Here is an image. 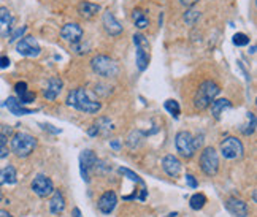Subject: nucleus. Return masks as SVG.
<instances>
[{"instance_id": "f257e3e1", "label": "nucleus", "mask_w": 257, "mask_h": 217, "mask_svg": "<svg viewBox=\"0 0 257 217\" xmlns=\"http://www.w3.org/2000/svg\"><path fill=\"white\" fill-rule=\"evenodd\" d=\"M67 105L71 108H75L81 113H88V114H94L98 113L100 108H102V103L97 99L91 95L84 87H76L73 89L67 97Z\"/></svg>"}, {"instance_id": "f03ea898", "label": "nucleus", "mask_w": 257, "mask_h": 217, "mask_svg": "<svg viewBox=\"0 0 257 217\" xmlns=\"http://www.w3.org/2000/svg\"><path fill=\"white\" fill-rule=\"evenodd\" d=\"M202 141H203V135L194 138L189 134V132H186V130L178 132L176 136H175L176 151L184 159H191L192 156H194L195 151L200 148V146H202Z\"/></svg>"}, {"instance_id": "7ed1b4c3", "label": "nucleus", "mask_w": 257, "mask_h": 217, "mask_svg": "<svg viewBox=\"0 0 257 217\" xmlns=\"http://www.w3.org/2000/svg\"><path fill=\"white\" fill-rule=\"evenodd\" d=\"M221 92V87L214 81H203L198 86L195 97H194V107L200 111L206 109L211 105V102L216 99V95Z\"/></svg>"}, {"instance_id": "20e7f679", "label": "nucleus", "mask_w": 257, "mask_h": 217, "mask_svg": "<svg viewBox=\"0 0 257 217\" xmlns=\"http://www.w3.org/2000/svg\"><path fill=\"white\" fill-rule=\"evenodd\" d=\"M91 67L94 70V73H97L98 76H103V78H116L119 75V67L116 64V60L103 54L96 55L91 60Z\"/></svg>"}, {"instance_id": "39448f33", "label": "nucleus", "mask_w": 257, "mask_h": 217, "mask_svg": "<svg viewBox=\"0 0 257 217\" xmlns=\"http://www.w3.org/2000/svg\"><path fill=\"white\" fill-rule=\"evenodd\" d=\"M35 148H37V139L24 132L14 134L11 138V152L16 154L18 157H29Z\"/></svg>"}, {"instance_id": "423d86ee", "label": "nucleus", "mask_w": 257, "mask_h": 217, "mask_svg": "<svg viewBox=\"0 0 257 217\" xmlns=\"http://www.w3.org/2000/svg\"><path fill=\"white\" fill-rule=\"evenodd\" d=\"M133 45H135V50H137V67L140 72H145L149 65V41L143 33H135L133 35Z\"/></svg>"}, {"instance_id": "0eeeda50", "label": "nucleus", "mask_w": 257, "mask_h": 217, "mask_svg": "<svg viewBox=\"0 0 257 217\" xmlns=\"http://www.w3.org/2000/svg\"><path fill=\"white\" fill-rule=\"evenodd\" d=\"M200 168L202 171L206 174V176H214L219 170V157H218V152L214 148L208 146L205 148L203 152L200 154Z\"/></svg>"}, {"instance_id": "6e6552de", "label": "nucleus", "mask_w": 257, "mask_h": 217, "mask_svg": "<svg viewBox=\"0 0 257 217\" xmlns=\"http://www.w3.org/2000/svg\"><path fill=\"white\" fill-rule=\"evenodd\" d=\"M243 152H245V148H243V143L238 138L227 136L225 139L221 141V154H223L224 159H228V160L240 159L243 157Z\"/></svg>"}, {"instance_id": "1a4fd4ad", "label": "nucleus", "mask_w": 257, "mask_h": 217, "mask_svg": "<svg viewBox=\"0 0 257 217\" xmlns=\"http://www.w3.org/2000/svg\"><path fill=\"white\" fill-rule=\"evenodd\" d=\"M16 50L21 55H24V57H37V55H40V53H41V48L38 45L37 38L31 37V35L19 38Z\"/></svg>"}, {"instance_id": "9d476101", "label": "nucleus", "mask_w": 257, "mask_h": 217, "mask_svg": "<svg viewBox=\"0 0 257 217\" xmlns=\"http://www.w3.org/2000/svg\"><path fill=\"white\" fill-rule=\"evenodd\" d=\"M83 35H84L83 27L80 24H76V23H68L61 29L62 40L67 41V43H70V45L80 43V41L83 40Z\"/></svg>"}, {"instance_id": "9b49d317", "label": "nucleus", "mask_w": 257, "mask_h": 217, "mask_svg": "<svg viewBox=\"0 0 257 217\" xmlns=\"http://www.w3.org/2000/svg\"><path fill=\"white\" fill-rule=\"evenodd\" d=\"M97 156L91 149H86L81 152L80 156V170H81V176L86 183H89V174L91 170H94L96 165H97Z\"/></svg>"}, {"instance_id": "f8f14e48", "label": "nucleus", "mask_w": 257, "mask_h": 217, "mask_svg": "<svg viewBox=\"0 0 257 217\" xmlns=\"http://www.w3.org/2000/svg\"><path fill=\"white\" fill-rule=\"evenodd\" d=\"M32 190L33 193H37L38 197L45 198L48 195H51L54 192V186H53V181L49 179L45 174H38L37 178L32 181Z\"/></svg>"}, {"instance_id": "ddd939ff", "label": "nucleus", "mask_w": 257, "mask_h": 217, "mask_svg": "<svg viewBox=\"0 0 257 217\" xmlns=\"http://www.w3.org/2000/svg\"><path fill=\"white\" fill-rule=\"evenodd\" d=\"M102 23H103V27L108 35L111 37H118V35L123 33V26H121L119 21L114 18V15L111 11H105L103 16H102Z\"/></svg>"}, {"instance_id": "4468645a", "label": "nucleus", "mask_w": 257, "mask_h": 217, "mask_svg": "<svg viewBox=\"0 0 257 217\" xmlns=\"http://www.w3.org/2000/svg\"><path fill=\"white\" fill-rule=\"evenodd\" d=\"M62 86H64V82H62V80L59 78V76H53V78L48 80L46 87L43 89V97L48 99V100H51V102L56 100L57 95L61 94Z\"/></svg>"}, {"instance_id": "2eb2a0df", "label": "nucleus", "mask_w": 257, "mask_h": 217, "mask_svg": "<svg viewBox=\"0 0 257 217\" xmlns=\"http://www.w3.org/2000/svg\"><path fill=\"white\" fill-rule=\"evenodd\" d=\"M13 32V15L6 6H0V37L5 38Z\"/></svg>"}, {"instance_id": "dca6fc26", "label": "nucleus", "mask_w": 257, "mask_h": 217, "mask_svg": "<svg viewBox=\"0 0 257 217\" xmlns=\"http://www.w3.org/2000/svg\"><path fill=\"white\" fill-rule=\"evenodd\" d=\"M118 205V197H116V193H114L113 190H108V192H105L102 197L98 198V203H97V206L98 209L102 211L103 214H110L113 213V209L116 208Z\"/></svg>"}, {"instance_id": "f3484780", "label": "nucleus", "mask_w": 257, "mask_h": 217, "mask_svg": "<svg viewBox=\"0 0 257 217\" xmlns=\"http://www.w3.org/2000/svg\"><path fill=\"white\" fill-rule=\"evenodd\" d=\"M162 168L170 178H178V174L181 173V162L175 156L168 154V156H165L162 160Z\"/></svg>"}, {"instance_id": "a211bd4d", "label": "nucleus", "mask_w": 257, "mask_h": 217, "mask_svg": "<svg viewBox=\"0 0 257 217\" xmlns=\"http://www.w3.org/2000/svg\"><path fill=\"white\" fill-rule=\"evenodd\" d=\"M225 206L233 217H246L248 216V205L238 198H228Z\"/></svg>"}, {"instance_id": "6ab92c4d", "label": "nucleus", "mask_w": 257, "mask_h": 217, "mask_svg": "<svg viewBox=\"0 0 257 217\" xmlns=\"http://www.w3.org/2000/svg\"><path fill=\"white\" fill-rule=\"evenodd\" d=\"M5 107L10 109V113L14 114V116H26V114H32L33 111L29 109V108H24L23 103H21L18 99H14V97H8L5 102Z\"/></svg>"}, {"instance_id": "aec40b11", "label": "nucleus", "mask_w": 257, "mask_h": 217, "mask_svg": "<svg viewBox=\"0 0 257 217\" xmlns=\"http://www.w3.org/2000/svg\"><path fill=\"white\" fill-rule=\"evenodd\" d=\"M100 11V5L92 3V2H81L78 5V13L84 19H92L97 16V13Z\"/></svg>"}, {"instance_id": "412c9836", "label": "nucleus", "mask_w": 257, "mask_h": 217, "mask_svg": "<svg viewBox=\"0 0 257 217\" xmlns=\"http://www.w3.org/2000/svg\"><path fill=\"white\" fill-rule=\"evenodd\" d=\"M65 209V198L61 190H54L53 192V198L49 201V211L53 214H61Z\"/></svg>"}, {"instance_id": "4be33fe9", "label": "nucleus", "mask_w": 257, "mask_h": 217, "mask_svg": "<svg viewBox=\"0 0 257 217\" xmlns=\"http://www.w3.org/2000/svg\"><path fill=\"white\" fill-rule=\"evenodd\" d=\"M18 181L16 168L13 165H8L0 170V184H14Z\"/></svg>"}, {"instance_id": "5701e85b", "label": "nucleus", "mask_w": 257, "mask_h": 217, "mask_svg": "<svg viewBox=\"0 0 257 217\" xmlns=\"http://www.w3.org/2000/svg\"><path fill=\"white\" fill-rule=\"evenodd\" d=\"M230 100L227 99H219V100H213L211 102V114L214 119H221V114L224 113L227 108H230Z\"/></svg>"}, {"instance_id": "b1692460", "label": "nucleus", "mask_w": 257, "mask_h": 217, "mask_svg": "<svg viewBox=\"0 0 257 217\" xmlns=\"http://www.w3.org/2000/svg\"><path fill=\"white\" fill-rule=\"evenodd\" d=\"M132 19H133V23H135V26L138 27V29H146V27L149 26V19L146 16V13L143 11L141 8H135L132 11Z\"/></svg>"}, {"instance_id": "393cba45", "label": "nucleus", "mask_w": 257, "mask_h": 217, "mask_svg": "<svg viewBox=\"0 0 257 217\" xmlns=\"http://www.w3.org/2000/svg\"><path fill=\"white\" fill-rule=\"evenodd\" d=\"M96 127H97L98 134L103 135V136H108L111 132L114 130V125H113V122L110 121L108 117H100L98 121L96 122Z\"/></svg>"}, {"instance_id": "a878e982", "label": "nucleus", "mask_w": 257, "mask_h": 217, "mask_svg": "<svg viewBox=\"0 0 257 217\" xmlns=\"http://www.w3.org/2000/svg\"><path fill=\"white\" fill-rule=\"evenodd\" d=\"M200 16H202V13H200L198 10H195V8H192V6H189V10L183 15V19L188 26H195L198 23Z\"/></svg>"}, {"instance_id": "bb28decb", "label": "nucleus", "mask_w": 257, "mask_h": 217, "mask_svg": "<svg viewBox=\"0 0 257 217\" xmlns=\"http://www.w3.org/2000/svg\"><path fill=\"white\" fill-rule=\"evenodd\" d=\"M240 132L243 135H246V136L253 135L256 132V116L253 113H248V122L245 125H241Z\"/></svg>"}, {"instance_id": "cd10ccee", "label": "nucleus", "mask_w": 257, "mask_h": 217, "mask_svg": "<svg viewBox=\"0 0 257 217\" xmlns=\"http://www.w3.org/2000/svg\"><path fill=\"white\" fill-rule=\"evenodd\" d=\"M205 203H206L205 195L203 193H195V195H192L189 205H191L192 209H194V211H198V209H202L205 206Z\"/></svg>"}, {"instance_id": "c85d7f7f", "label": "nucleus", "mask_w": 257, "mask_h": 217, "mask_svg": "<svg viewBox=\"0 0 257 217\" xmlns=\"http://www.w3.org/2000/svg\"><path fill=\"white\" fill-rule=\"evenodd\" d=\"M163 107H165V109L168 111V113L173 116V117H178L181 113L180 109V103H178L176 100H167L165 103H163Z\"/></svg>"}, {"instance_id": "c756f323", "label": "nucleus", "mask_w": 257, "mask_h": 217, "mask_svg": "<svg viewBox=\"0 0 257 217\" xmlns=\"http://www.w3.org/2000/svg\"><path fill=\"white\" fill-rule=\"evenodd\" d=\"M232 41H233V45H237V46H246V45H249V41H251V40H249V37L246 33L238 32V33L233 35Z\"/></svg>"}, {"instance_id": "7c9ffc66", "label": "nucleus", "mask_w": 257, "mask_h": 217, "mask_svg": "<svg viewBox=\"0 0 257 217\" xmlns=\"http://www.w3.org/2000/svg\"><path fill=\"white\" fill-rule=\"evenodd\" d=\"M119 174H123V176H127L128 179H130V181H133V183H138V184H143V181L138 178V174H135L133 171H130V170H128V168H123V166H121L119 168Z\"/></svg>"}, {"instance_id": "2f4dec72", "label": "nucleus", "mask_w": 257, "mask_h": 217, "mask_svg": "<svg viewBox=\"0 0 257 217\" xmlns=\"http://www.w3.org/2000/svg\"><path fill=\"white\" fill-rule=\"evenodd\" d=\"M6 135L0 134V159H5L8 156V146H6Z\"/></svg>"}, {"instance_id": "473e14b6", "label": "nucleus", "mask_w": 257, "mask_h": 217, "mask_svg": "<svg viewBox=\"0 0 257 217\" xmlns=\"http://www.w3.org/2000/svg\"><path fill=\"white\" fill-rule=\"evenodd\" d=\"M26 30H27V27L23 26V27H19V29H16L14 32H11V33H10V37H11L10 41H11V43H14V41L19 40V38H23V35L26 33Z\"/></svg>"}, {"instance_id": "72a5a7b5", "label": "nucleus", "mask_w": 257, "mask_h": 217, "mask_svg": "<svg viewBox=\"0 0 257 217\" xmlns=\"http://www.w3.org/2000/svg\"><path fill=\"white\" fill-rule=\"evenodd\" d=\"M33 100H35V94L31 92V90H26L23 95H19V102L23 105H29V103H32Z\"/></svg>"}, {"instance_id": "f704fd0d", "label": "nucleus", "mask_w": 257, "mask_h": 217, "mask_svg": "<svg viewBox=\"0 0 257 217\" xmlns=\"http://www.w3.org/2000/svg\"><path fill=\"white\" fill-rule=\"evenodd\" d=\"M14 90H16V94H18V97H19V95H23V94L26 92V90H29V89H27V84H26L24 81H21V82L16 84V86H14Z\"/></svg>"}, {"instance_id": "c9c22d12", "label": "nucleus", "mask_w": 257, "mask_h": 217, "mask_svg": "<svg viewBox=\"0 0 257 217\" xmlns=\"http://www.w3.org/2000/svg\"><path fill=\"white\" fill-rule=\"evenodd\" d=\"M186 183H188L189 187H192V189H197L198 187V183L195 181V178L192 176V174H186Z\"/></svg>"}, {"instance_id": "e433bc0d", "label": "nucleus", "mask_w": 257, "mask_h": 217, "mask_svg": "<svg viewBox=\"0 0 257 217\" xmlns=\"http://www.w3.org/2000/svg\"><path fill=\"white\" fill-rule=\"evenodd\" d=\"M6 67H10V59L6 57V55H2V57H0V68H6Z\"/></svg>"}, {"instance_id": "4c0bfd02", "label": "nucleus", "mask_w": 257, "mask_h": 217, "mask_svg": "<svg viewBox=\"0 0 257 217\" xmlns=\"http://www.w3.org/2000/svg\"><path fill=\"white\" fill-rule=\"evenodd\" d=\"M180 2H181V5L188 6V8H189V6H194L198 2V0H180Z\"/></svg>"}, {"instance_id": "58836bf2", "label": "nucleus", "mask_w": 257, "mask_h": 217, "mask_svg": "<svg viewBox=\"0 0 257 217\" xmlns=\"http://www.w3.org/2000/svg\"><path fill=\"white\" fill-rule=\"evenodd\" d=\"M110 146H111L113 149H116V151L121 149V143L118 141V139H111V141H110Z\"/></svg>"}, {"instance_id": "ea45409f", "label": "nucleus", "mask_w": 257, "mask_h": 217, "mask_svg": "<svg viewBox=\"0 0 257 217\" xmlns=\"http://www.w3.org/2000/svg\"><path fill=\"white\" fill-rule=\"evenodd\" d=\"M43 129H45V130H49V132H53V134H59V132H61V130L53 129V125H49V124H43Z\"/></svg>"}, {"instance_id": "a19ab883", "label": "nucleus", "mask_w": 257, "mask_h": 217, "mask_svg": "<svg viewBox=\"0 0 257 217\" xmlns=\"http://www.w3.org/2000/svg\"><path fill=\"white\" fill-rule=\"evenodd\" d=\"M88 134H89L91 136H96V135H98V132H97V127H96V125H92V127L88 130Z\"/></svg>"}, {"instance_id": "79ce46f5", "label": "nucleus", "mask_w": 257, "mask_h": 217, "mask_svg": "<svg viewBox=\"0 0 257 217\" xmlns=\"http://www.w3.org/2000/svg\"><path fill=\"white\" fill-rule=\"evenodd\" d=\"M0 217H13L8 211H5V209H0Z\"/></svg>"}, {"instance_id": "37998d69", "label": "nucleus", "mask_w": 257, "mask_h": 217, "mask_svg": "<svg viewBox=\"0 0 257 217\" xmlns=\"http://www.w3.org/2000/svg\"><path fill=\"white\" fill-rule=\"evenodd\" d=\"M73 214H75V217H81V213H80V209H75V211H73Z\"/></svg>"}, {"instance_id": "c03bdc74", "label": "nucleus", "mask_w": 257, "mask_h": 217, "mask_svg": "<svg viewBox=\"0 0 257 217\" xmlns=\"http://www.w3.org/2000/svg\"><path fill=\"white\" fill-rule=\"evenodd\" d=\"M176 216H178V214H176V213H171V214H168V216H167V217H176Z\"/></svg>"}, {"instance_id": "a18cd8bd", "label": "nucleus", "mask_w": 257, "mask_h": 217, "mask_svg": "<svg viewBox=\"0 0 257 217\" xmlns=\"http://www.w3.org/2000/svg\"><path fill=\"white\" fill-rule=\"evenodd\" d=\"M0 200H2V190H0Z\"/></svg>"}]
</instances>
